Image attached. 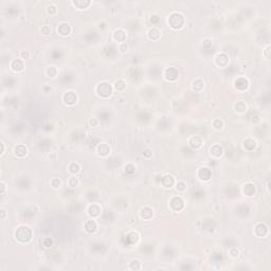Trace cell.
Instances as JSON below:
<instances>
[{
    "mask_svg": "<svg viewBox=\"0 0 271 271\" xmlns=\"http://www.w3.org/2000/svg\"><path fill=\"white\" fill-rule=\"evenodd\" d=\"M51 184H52V187H55V189H57V187H61V180H58V179H53L52 181H51Z\"/></svg>",
    "mask_w": 271,
    "mask_h": 271,
    "instance_id": "1f68e13d",
    "label": "cell"
},
{
    "mask_svg": "<svg viewBox=\"0 0 271 271\" xmlns=\"http://www.w3.org/2000/svg\"><path fill=\"white\" fill-rule=\"evenodd\" d=\"M171 207H172V209L174 211H181L182 209H183V207H184V202H183V200L181 199L180 197H174V198H172V200H171Z\"/></svg>",
    "mask_w": 271,
    "mask_h": 271,
    "instance_id": "277c9868",
    "label": "cell"
},
{
    "mask_svg": "<svg viewBox=\"0 0 271 271\" xmlns=\"http://www.w3.org/2000/svg\"><path fill=\"white\" fill-rule=\"evenodd\" d=\"M203 88V82L201 79H195L193 82V89L196 91H200Z\"/></svg>",
    "mask_w": 271,
    "mask_h": 271,
    "instance_id": "44dd1931",
    "label": "cell"
},
{
    "mask_svg": "<svg viewBox=\"0 0 271 271\" xmlns=\"http://www.w3.org/2000/svg\"><path fill=\"white\" fill-rule=\"evenodd\" d=\"M184 24L183 16L179 13H173L169 18V24L172 29H180Z\"/></svg>",
    "mask_w": 271,
    "mask_h": 271,
    "instance_id": "7a4b0ae2",
    "label": "cell"
},
{
    "mask_svg": "<svg viewBox=\"0 0 271 271\" xmlns=\"http://www.w3.org/2000/svg\"><path fill=\"white\" fill-rule=\"evenodd\" d=\"M44 246H45V247H51V246H52V240H51V238H45V240H44Z\"/></svg>",
    "mask_w": 271,
    "mask_h": 271,
    "instance_id": "d6a6232c",
    "label": "cell"
},
{
    "mask_svg": "<svg viewBox=\"0 0 271 271\" xmlns=\"http://www.w3.org/2000/svg\"><path fill=\"white\" fill-rule=\"evenodd\" d=\"M149 38L153 40H157L160 37V32L158 31L157 29H152L149 31Z\"/></svg>",
    "mask_w": 271,
    "mask_h": 271,
    "instance_id": "7402d4cb",
    "label": "cell"
},
{
    "mask_svg": "<svg viewBox=\"0 0 271 271\" xmlns=\"http://www.w3.org/2000/svg\"><path fill=\"white\" fill-rule=\"evenodd\" d=\"M164 77L167 81H175V79L178 77V71L177 69L174 67H171V68H167L165 70V73H164Z\"/></svg>",
    "mask_w": 271,
    "mask_h": 271,
    "instance_id": "8992f818",
    "label": "cell"
},
{
    "mask_svg": "<svg viewBox=\"0 0 271 271\" xmlns=\"http://www.w3.org/2000/svg\"><path fill=\"white\" fill-rule=\"evenodd\" d=\"M14 153H15V155L17 156V157L22 158V157H24V156L26 155L28 149H26V147L24 145L20 144V145H17V146H16L15 149H14Z\"/></svg>",
    "mask_w": 271,
    "mask_h": 271,
    "instance_id": "30bf717a",
    "label": "cell"
},
{
    "mask_svg": "<svg viewBox=\"0 0 271 271\" xmlns=\"http://www.w3.org/2000/svg\"><path fill=\"white\" fill-rule=\"evenodd\" d=\"M0 185H1V189H2V192H1V194H4V192H5V184H4V182L3 181H1V183H0Z\"/></svg>",
    "mask_w": 271,
    "mask_h": 271,
    "instance_id": "8d00e7d4",
    "label": "cell"
},
{
    "mask_svg": "<svg viewBox=\"0 0 271 271\" xmlns=\"http://www.w3.org/2000/svg\"><path fill=\"white\" fill-rule=\"evenodd\" d=\"M88 212H89V214L90 215L92 216V217H97V216H99L100 215V213H101V209H100V207L97 205H91L89 207V209H88Z\"/></svg>",
    "mask_w": 271,
    "mask_h": 271,
    "instance_id": "4fadbf2b",
    "label": "cell"
},
{
    "mask_svg": "<svg viewBox=\"0 0 271 271\" xmlns=\"http://www.w3.org/2000/svg\"><path fill=\"white\" fill-rule=\"evenodd\" d=\"M189 144H191V146H193L195 148H199L201 146V144H202V141H201V139L199 137H194L189 140Z\"/></svg>",
    "mask_w": 271,
    "mask_h": 271,
    "instance_id": "d6986e66",
    "label": "cell"
},
{
    "mask_svg": "<svg viewBox=\"0 0 271 271\" xmlns=\"http://www.w3.org/2000/svg\"><path fill=\"white\" fill-rule=\"evenodd\" d=\"M140 262L139 261H132V263H130V269H132V270H139L140 269Z\"/></svg>",
    "mask_w": 271,
    "mask_h": 271,
    "instance_id": "83f0119b",
    "label": "cell"
},
{
    "mask_svg": "<svg viewBox=\"0 0 271 271\" xmlns=\"http://www.w3.org/2000/svg\"><path fill=\"white\" fill-rule=\"evenodd\" d=\"M113 38H114L117 41L121 42V41H124V40H125L126 35H125V33H124L122 30H117V31L114 32V34H113Z\"/></svg>",
    "mask_w": 271,
    "mask_h": 271,
    "instance_id": "e0dca14e",
    "label": "cell"
},
{
    "mask_svg": "<svg viewBox=\"0 0 271 271\" xmlns=\"http://www.w3.org/2000/svg\"><path fill=\"white\" fill-rule=\"evenodd\" d=\"M211 176H212V173L208 167H201V169L198 171V177H199L201 180H205V181H208L210 180Z\"/></svg>",
    "mask_w": 271,
    "mask_h": 271,
    "instance_id": "52a82bcc",
    "label": "cell"
},
{
    "mask_svg": "<svg viewBox=\"0 0 271 271\" xmlns=\"http://www.w3.org/2000/svg\"><path fill=\"white\" fill-rule=\"evenodd\" d=\"M57 74V70H56L54 67H49V68H47V70H46V75H47L48 77H54Z\"/></svg>",
    "mask_w": 271,
    "mask_h": 271,
    "instance_id": "603a6c76",
    "label": "cell"
},
{
    "mask_svg": "<svg viewBox=\"0 0 271 271\" xmlns=\"http://www.w3.org/2000/svg\"><path fill=\"white\" fill-rule=\"evenodd\" d=\"M77 94L72 91L67 92V93H65V95H64V102L66 103L67 105H74V104L77 103Z\"/></svg>",
    "mask_w": 271,
    "mask_h": 271,
    "instance_id": "5b68a950",
    "label": "cell"
},
{
    "mask_svg": "<svg viewBox=\"0 0 271 271\" xmlns=\"http://www.w3.org/2000/svg\"><path fill=\"white\" fill-rule=\"evenodd\" d=\"M73 4L79 6V9H86L90 4V1H74Z\"/></svg>",
    "mask_w": 271,
    "mask_h": 271,
    "instance_id": "d4e9b609",
    "label": "cell"
},
{
    "mask_svg": "<svg viewBox=\"0 0 271 271\" xmlns=\"http://www.w3.org/2000/svg\"><path fill=\"white\" fill-rule=\"evenodd\" d=\"M69 171H70V173H72V174H77L79 171V165L77 163H75V162H72V163L69 165Z\"/></svg>",
    "mask_w": 271,
    "mask_h": 271,
    "instance_id": "cb8c5ba5",
    "label": "cell"
},
{
    "mask_svg": "<svg viewBox=\"0 0 271 271\" xmlns=\"http://www.w3.org/2000/svg\"><path fill=\"white\" fill-rule=\"evenodd\" d=\"M79 184V180L77 179V178H74V177H70L68 180V185L70 187H75Z\"/></svg>",
    "mask_w": 271,
    "mask_h": 271,
    "instance_id": "4316f807",
    "label": "cell"
},
{
    "mask_svg": "<svg viewBox=\"0 0 271 271\" xmlns=\"http://www.w3.org/2000/svg\"><path fill=\"white\" fill-rule=\"evenodd\" d=\"M3 152H4V144L3 142H1V154H3Z\"/></svg>",
    "mask_w": 271,
    "mask_h": 271,
    "instance_id": "f35d334b",
    "label": "cell"
},
{
    "mask_svg": "<svg viewBox=\"0 0 271 271\" xmlns=\"http://www.w3.org/2000/svg\"><path fill=\"white\" fill-rule=\"evenodd\" d=\"M211 154L215 157H219L222 154V148L219 145H214L213 147H211Z\"/></svg>",
    "mask_w": 271,
    "mask_h": 271,
    "instance_id": "ffe728a7",
    "label": "cell"
},
{
    "mask_svg": "<svg viewBox=\"0 0 271 271\" xmlns=\"http://www.w3.org/2000/svg\"><path fill=\"white\" fill-rule=\"evenodd\" d=\"M254 232H255V234L257 235L258 237H263V236H265L267 233H268V228H267L266 225L258 224L257 226L255 227Z\"/></svg>",
    "mask_w": 271,
    "mask_h": 271,
    "instance_id": "ba28073f",
    "label": "cell"
},
{
    "mask_svg": "<svg viewBox=\"0 0 271 271\" xmlns=\"http://www.w3.org/2000/svg\"><path fill=\"white\" fill-rule=\"evenodd\" d=\"M58 33L61 35H63V36H66V35H68L69 33H70V31H71V29H70V26H69L68 24H65V22H63V24H61L59 26H58Z\"/></svg>",
    "mask_w": 271,
    "mask_h": 271,
    "instance_id": "8fae6325",
    "label": "cell"
},
{
    "mask_svg": "<svg viewBox=\"0 0 271 271\" xmlns=\"http://www.w3.org/2000/svg\"><path fill=\"white\" fill-rule=\"evenodd\" d=\"M114 87H116L117 90H119V91H122V90L125 89V87H126V85H125V83L122 81V79H119V81H117L116 82V85H114Z\"/></svg>",
    "mask_w": 271,
    "mask_h": 271,
    "instance_id": "484cf974",
    "label": "cell"
},
{
    "mask_svg": "<svg viewBox=\"0 0 271 271\" xmlns=\"http://www.w3.org/2000/svg\"><path fill=\"white\" fill-rule=\"evenodd\" d=\"M48 12L51 14H54L56 12V8L54 5H49V6H48Z\"/></svg>",
    "mask_w": 271,
    "mask_h": 271,
    "instance_id": "d590c367",
    "label": "cell"
},
{
    "mask_svg": "<svg viewBox=\"0 0 271 271\" xmlns=\"http://www.w3.org/2000/svg\"><path fill=\"white\" fill-rule=\"evenodd\" d=\"M229 253L231 257H237V256L240 255V251L237 250V248H232L231 250L229 251Z\"/></svg>",
    "mask_w": 271,
    "mask_h": 271,
    "instance_id": "f546056e",
    "label": "cell"
},
{
    "mask_svg": "<svg viewBox=\"0 0 271 271\" xmlns=\"http://www.w3.org/2000/svg\"><path fill=\"white\" fill-rule=\"evenodd\" d=\"M24 61H21V59H14L12 63H11V68H12V70H14V71L16 72H20L24 70Z\"/></svg>",
    "mask_w": 271,
    "mask_h": 271,
    "instance_id": "9c48e42d",
    "label": "cell"
},
{
    "mask_svg": "<svg viewBox=\"0 0 271 271\" xmlns=\"http://www.w3.org/2000/svg\"><path fill=\"white\" fill-rule=\"evenodd\" d=\"M41 31H42V33H44L45 35H49L51 33V30H50V28H49V26H42Z\"/></svg>",
    "mask_w": 271,
    "mask_h": 271,
    "instance_id": "e575fe53",
    "label": "cell"
},
{
    "mask_svg": "<svg viewBox=\"0 0 271 271\" xmlns=\"http://www.w3.org/2000/svg\"><path fill=\"white\" fill-rule=\"evenodd\" d=\"M97 152H99V154H101V152H104L103 156H106V155H108V153H109V147L105 149V148H103V144H101L100 146H99V148H97Z\"/></svg>",
    "mask_w": 271,
    "mask_h": 271,
    "instance_id": "4dcf8cb0",
    "label": "cell"
},
{
    "mask_svg": "<svg viewBox=\"0 0 271 271\" xmlns=\"http://www.w3.org/2000/svg\"><path fill=\"white\" fill-rule=\"evenodd\" d=\"M85 229H86V231L87 232H89V233L94 232L95 230L97 229V222H95L94 220H88L87 222L85 224Z\"/></svg>",
    "mask_w": 271,
    "mask_h": 271,
    "instance_id": "5bb4252c",
    "label": "cell"
},
{
    "mask_svg": "<svg viewBox=\"0 0 271 271\" xmlns=\"http://www.w3.org/2000/svg\"><path fill=\"white\" fill-rule=\"evenodd\" d=\"M20 56H21V58H22V59H28V58H29V56H30V54H29V52H28V51H22V52L20 53Z\"/></svg>",
    "mask_w": 271,
    "mask_h": 271,
    "instance_id": "836d02e7",
    "label": "cell"
},
{
    "mask_svg": "<svg viewBox=\"0 0 271 271\" xmlns=\"http://www.w3.org/2000/svg\"><path fill=\"white\" fill-rule=\"evenodd\" d=\"M140 216H141V218H143V219L152 218V216H153V210L150 208H148V207H145V208H143L142 210H141V212H140Z\"/></svg>",
    "mask_w": 271,
    "mask_h": 271,
    "instance_id": "7c38bea8",
    "label": "cell"
},
{
    "mask_svg": "<svg viewBox=\"0 0 271 271\" xmlns=\"http://www.w3.org/2000/svg\"><path fill=\"white\" fill-rule=\"evenodd\" d=\"M244 193L247 196H253V195L255 194V187L250 183L246 184L245 187H244Z\"/></svg>",
    "mask_w": 271,
    "mask_h": 271,
    "instance_id": "9a60e30c",
    "label": "cell"
},
{
    "mask_svg": "<svg viewBox=\"0 0 271 271\" xmlns=\"http://www.w3.org/2000/svg\"><path fill=\"white\" fill-rule=\"evenodd\" d=\"M97 94L102 97H110L111 93H112V88H111L110 84L109 83H101L97 88Z\"/></svg>",
    "mask_w": 271,
    "mask_h": 271,
    "instance_id": "3957f363",
    "label": "cell"
},
{
    "mask_svg": "<svg viewBox=\"0 0 271 271\" xmlns=\"http://www.w3.org/2000/svg\"><path fill=\"white\" fill-rule=\"evenodd\" d=\"M175 180L174 178L172 176H169V175H166V176H164L163 178H162V184H163V187H171L173 184H174Z\"/></svg>",
    "mask_w": 271,
    "mask_h": 271,
    "instance_id": "2e32d148",
    "label": "cell"
},
{
    "mask_svg": "<svg viewBox=\"0 0 271 271\" xmlns=\"http://www.w3.org/2000/svg\"><path fill=\"white\" fill-rule=\"evenodd\" d=\"M4 216H5V211L4 210H1V218L4 219Z\"/></svg>",
    "mask_w": 271,
    "mask_h": 271,
    "instance_id": "74e56055",
    "label": "cell"
},
{
    "mask_svg": "<svg viewBox=\"0 0 271 271\" xmlns=\"http://www.w3.org/2000/svg\"><path fill=\"white\" fill-rule=\"evenodd\" d=\"M15 237L19 242H29L32 240V230L26 226H20L15 230Z\"/></svg>",
    "mask_w": 271,
    "mask_h": 271,
    "instance_id": "6da1fadb",
    "label": "cell"
},
{
    "mask_svg": "<svg viewBox=\"0 0 271 271\" xmlns=\"http://www.w3.org/2000/svg\"><path fill=\"white\" fill-rule=\"evenodd\" d=\"M176 189H177V191H180V192H183L184 189H187V184L184 183V182L180 181V182H178V183H177V187H176Z\"/></svg>",
    "mask_w": 271,
    "mask_h": 271,
    "instance_id": "f1b7e54d",
    "label": "cell"
},
{
    "mask_svg": "<svg viewBox=\"0 0 271 271\" xmlns=\"http://www.w3.org/2000/svg\"><path fill=\"white\" fill-rule=\"evenodd\" d=\"M235 84H236V87L240 90H245V89H247V87H248V82H247V79H237L236 82H235Z\"/></svg>",
    "mask_w": 271,
    "mask_h": 271,
    "instance_id": "ac0fdd59",
    "label": "cell"
}]
</instances>
